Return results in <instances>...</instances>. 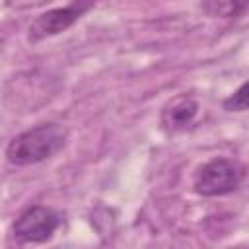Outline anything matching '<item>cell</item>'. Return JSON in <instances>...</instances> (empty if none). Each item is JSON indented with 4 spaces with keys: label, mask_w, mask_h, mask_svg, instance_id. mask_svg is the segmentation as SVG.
Masks as SVG:
<instances>
[{
    "label": "cell",
    "mask_w": 249,
    "mask_h": 249,
    "mask_svg": "<svg viewBox=\"0 0 249 249\" xmlns=\"http://www.w3.org/2000/svg\"><path fill=\"white\" fill-rule=\"evenodd\" d=\"M204 10L218 18H239L247 10V0H204Z\"/></svg>",
    "instance_id": "8992f818"
},
{
    "label": "cell",
    "mask_w": 249,
    "mask_h": 249,
    "mask_svg": "<svg viewBox=\"0 0 249 249\" xmlns=\"http://www.w3.org/2000/svg\"><path fill=\"white\" fill-rule=\"evenodd\" d=\"M58 224L60 218L54 210L47 206H31L16 218L12 233L23 243H43L53 237Z\"/></svg>",
    "instance_id": "3957f363"
},
{
    "label": "cell",
    "mask_w": 249,
    "mask_h": 249,
    "mask_svg": "<svg viewBox=\"0 0 249 249\" xmlns=\"http://www.w3.org/2000/svg\"><path fill=\"white\" fill-rule=\"evenodd\" d=\"M224 109L226 111H245L247 109V84H241L239 89L224 101Z\"/></svg>",
    "instance_id": "52a82bcc"
},
{
    "label": "cell",
    "mask_w": 249,
    "mask_h": 249,
    "mask_svg": "<svg viewBox=\"0 0 249 249\" xmlns=\"http://www.w3.org/2000/svg\"><path fill=\"white\" fill-rule=\"evenodd\" d=\"M66 128L56 123H43L18 136L6 148V160L12 165H31L54 156L66 144Z\"/></svg>",
    "instance_id": "6da1fadb"
},
{
    "label": "cell",
    "mask_w": 249,
    "mask_h": 249,
    "mask_svg": "<svg viewBox=\"0 0 249 249\" xmlns=\"http://www.w3.org/2000/svg\"><path fill=\"white\" fill-rule=\"evenodd\" d=\"M243 165L228 160L214 158L195 173V191L202 196H222L239 189L243 181Z\"/></svg>",
    "instance_id": "7a4b0ae2"
},
{
    "label": "cell",
    "mask_w": 249,
    "mask_h": 249,
    "mask_svg": "<svg viewBox=\"0 0 249 249\" xmlns=\"http://www.w3.org/2000/svg\"><path fill=\"white\" fill-rule=\"evenodd\" d=\"M198 113V103L189 95H177L173 97L161 111V124L163 128L175 132L183 130Z\"/></svg>",
    "instance_id": "5b68a950"
},
{
    "label": "cell",
    "mask_w": 249,
    "mask_h": 249,
    "mask_svg": "<svg viewBox=\"0 0 249 249\" xmlns=\"http://www.w3.org/2000/svg\"><path fill=\"white\" fill-rule=\"evenodd\" d=\"M91 4H93V0H74L66 8H54V10H49L41 16H37L29 25V39L41 41V39H47V37L66 31L70 25H74L80 19V16Z\"/></svg>",
    "instance_id": "277c9868"
}]
</instances>
